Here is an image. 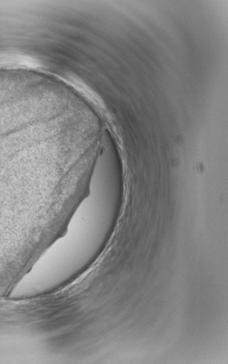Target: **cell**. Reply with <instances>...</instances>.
I'll return each mask as SVG.
<instances>
[{"instance_id": "cell-1", "label": "cell", "mask_w": 228, "mask_h": 364, "mask_svg": "<svg viewBox=\"0 0 228 364\" xmlns=\"http://www.w3.org/2000/svg\"><path fill=\"white\" fill-rule=\"evenodd\" d=\"M122 190L120 166L105 146L89 182L88 194L75 211L65 235L40 257L29 275H53L70 259L85 262L101 251L112 230Z\"/></svg>"}]
</instances>
